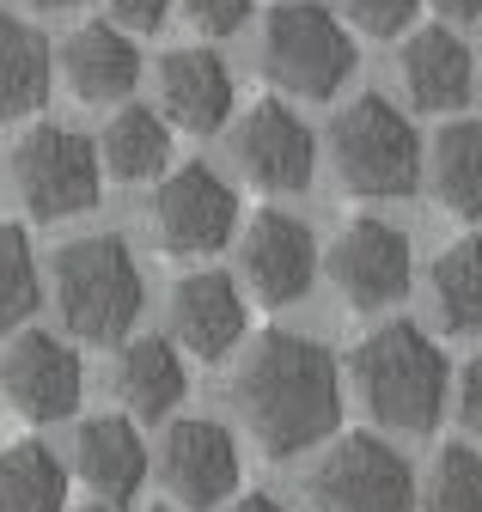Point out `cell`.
<instances>
[{"label":"cell","instance_id":"1","mask_svg":"<svg viewBox=\"0 0 482 512\" xmlns=\"http://www.w3.org/2000/svg\"><path fill=\"white\" fill-rule=\"evenodd\" d=\"M232 403L245 415V427L257 433V445L269 458H293L312 452L318 439L336 433L342 421V378L330 348H318L312 336L293 330H263L238 366Z\"/></svg>","mask_w":482,"mask_h":512},{"label":"cell","instance_id":"2","mask_svg":"<svg viewBox=\"0 0 482 512\" xmlns=\"http://www.w3.org/2000/svg\"><path fill=\"white\" fill-rule=\"evenodd\" d=\"M141 269L129 244L116 232L98 238H74L55 250V305H62V324L92 342V348H123L135 317H141Z\"/></svg>","mask_w":482,"mask_h":512},{"label":"cell","instance_id":"3","mask_svg":"<svg viewBox=\"0 0 482 512\" xmlns=\"http://www.w3.org/2000/svg\"><path fill=\"white\" fill-rule=\"evenodd\" d=\"M354 384L385 427L428 433L446 415V354L415 324H379L354 348Z\"/></svg>","mask_w":482,"mask_h":512},{"label":"cell","instance_id":"4","mask_svg":"<svg viewBox=\"0 0 482 512\" xmlns=\"http://www.w3.org/2000/svg\"><path fill=\"white\" fill-rule=\"evenodd\" d=\"M330 159H336V177L367 202L415 196V183H421V135L379 92L354 98L330 122Z\"/></svg>","mask_w":482,"mask_h":512},{"label":"cell","instance_id":"5","mask_svg":"<svg viewBox=\"0 0 482 512\" xmlns=\"http://www.w3.org/2000/svg\"><path fill=\"white\" fill-rule=\"evenodd\" d=\"M263 74L293 98H330L354 74V43L318 0H287L263 25Z\"/></svg>","mask_w":482,"mask_h":512},{"label":"cell","instance_id":"6","mask_svg":"<svg viewBox=\"0 0 482 512\" xmlns=\"http://www.w3.org/2000/svg\"><path fill=\"white\" fill-rule=\"evenodd\" d=\"M13 183H19L25 214H37V220L86 214V208H98V183H104L98 147L86 135H74V128L37 122L13 147Z\"/></svg>","mask_w":482,"mask_h":512},{"label":"cell","instance_id":"7","mask_svg":"<svg viewBox=\"0 0 482 512\" xmlns=\"http://www.w3.org/2000/svg\"><path fill=\"white\" fill-rule=\"evenodd\" d=\"M318 512H415V476L379 433H342L306 476Z\"/></svg>","mask_w":482,"mask_h":512},{"label":"cell","instance_id":"8","mask_svg":"<svg viewBox=\"0 0 482 512\" xmlns=\"http://www.w3.org/2000/svg\"><path fill=\"white\" fill-rule=\"evenodd\" d=\"M232 226H238V196L208 165H184L159 183L153 232L171 256H214L232 244Z\"/></svg>","mask_w":482,"mask_h":512},{"label":"cell","instance_id":"9","mask_svg":"<svg viewBox=\"0 0 482 512\" xmlns=\"http://www.w3.org/2000/svg\"><path fill=\"white\" fill-rule=\"evenodd\" d=\"M232 153L245 165V177L257 189H269V196H299V189L312 183V171H318L312 128L275 98L245 110V122H238V135H232Z\"/></svg>","mask_w":482,"mask_h":512},{"label":"cell","instance_id":"10","mask_svg":"<svg viewBox=\"0 0 482 512\" xmlns=\"http://www.w3.org/2000/svg\"><path fill=\"white\" fill-rule=\"evenodd\" d=\"M238 263H245V281L251 293L281 311L293 299H306L312 293V275H318V244L306 232V220H293L281 208H263L251 214L245 238H238Z\"/></svg>","mask_w":482,"mask_h":512},{"label":"cell","instance_id":"11","mask_svg":"<svg viewBox=\"0 0 482 512\" xmlns=\"http://www.w3.org/2000/svg\"><path fill=\"white\" fill-rule=\"evenodd\" d=\"M409 238L385 220H354L336 244H330V281L342 287V299L354 311H385L409 293Z\"/></svg>","mask_w":482,"mask_h":512},{"label":"cell","instance_id":"12","mask_svg":"<svg viewBox=\"0 0 482 512\" xmlns=\"http://www.w3.org/2000/svg\"><path fill=\"white\" fill-rule=\"evenodd\" d=\"M80 354L43 330H25L0 354V391L25 421H62L80 409Z\"/></svg>","mask_w":482,"mask_h":512},{"label":"cell","instance_id":"13","mask_svg":"<svg viewBox=\"0 0 482 512\" xmlns=\"http://www.w3.org/2000/svg\"><path fill=\"white\" fill-rule=\"evenodd\" d=\"M159 470L184 506H220L238 488V445L220 421H177L165 433Z\"/></svg>","mask_w":482,"mask_h":512},{"label":"cell","instance_id":"14","mask_svg":"<svg viewBox=\"0 0 482 512\" xmlns=\"http://www.w3.org/2000/svg\"><path fill=\"white\" fill-rule=\"evenodd\" d=\"M159 104L165 122L190 128V135H214L232 116V74L214 49H171L159 61Z\"/></svg>","mask_w":482,"mask_h":512},{"label":"cell","instance_id":"15","mask_svg":"<svg viewBox=\"0 0 482 512\" xmlns=\"http://www.w3.org/2000/svg\"><path fill=\"white\" fill-rule=\"evenodd\" d=\"M171 336L196 360H220L238 336H245V299H238V287L226 275H214V269L184 275L171 287Z\"/></svg>","mask_w":482,"mask_h":512},{"label":"cell","instance_id":"16","mask_svg":"<svg viewBox=\"0 0 482 512\" xmlns=\"http://www.w3.org/2000/svg\"><path fill=\"white\" fill-rule=\"evenodd\" d=\"M62 74L80 104H123L141 80V55L116 25H80L62 43Z\"/></svg>","mask_w":482,"mask_h":512},{"label":"cell","instance_id":"17","mask_svg":"<svg viewBox=\"0 0 482 512\" xmlns=\"http://www.w3.org/2000/svg\"><path fill=\"white\" fill-rule=\"evenodd\" d=\"M74 452H80V476H86V488L98 500L129 506L141 494V482H147V445H141V433H135L129 415H92L80 427Z\"/></svg>","mask_w":482,"mask_h":512},{"label":"cell","instance_id":"18","mask_svg":"<svg viewBox=\"0 0 482 512\" xmlns=\"http://www.w3.org/2000/svg\"><path fill=\"white\" fill-rule=\"evenodd\" d=\"M470 74H476L470 49L452 31H440V25L415 31L403 43V86H409L415 110H458L470 98Z\"/></svg>","mask_w":482,"mask_h":512},{"label":"cell","instance_id":"19","mask_svg":"<svg viewBox=\"0 0 482 512\" xmlns=\"http://www.w3.org/2000/svg\"><path fill=\"white\" fill-rule=\"evenodd\" d=\"M184 391H190V372H184V360H177V348L165 336H141L116 354V397H123L129 415L159 421L184 403Z\"/></svg>","mask_w":482,"mask_h":512},{"label":"cell","instance_id":"20","mask_svg":"<svg viewBox=\"0 0 482 512\" xmlns=\"http://www.w3.org/2000/svg\"><path fill=\"white\" fill-rule=\"evenodd\" d=\"M98 165L123 183H147L171 165V122L147 104H123L104 122V141H98Z\"/></svg>","mask_w":482,"mask_h":512},{"label":"cell","instance_id":"21","mask_svg":"<svg viewBox=\"0 0 482 512\" xmlns=\"http://www.w3.org/2000/svg\"><path fill=\"white\" fill-rule=\"evenodd\" d=\"M49 98V43L37 25L0 13V122L37 116Z\"/></svg>","mask_w":482,"mask_h":512},{"label":"cell","instance_id":"22","mask_svg":"<svg viewBox=\"0 0 482 512\" xmlns=\"http://www.w3.org/2000/svg\"><path fill=\"white\" fill-rule=\"evenodd\" d=\"M0 512H68V470L49 445L19 439L0 452Z\"/></svg>","mask_w":482,"mask_h":512},{"label":"cell","instance_id":"23","mask_svg":"<svg viewBox=\"0 0 482 512\" xmlns=\"http://www.w3.org/2000/svg\"><path fill=\"white\" fill-rule=\"evenodd\" d=\"M434 196L458 220H482V122H446L434 135Z\"/></svg>","mask_w":482,"mask_h":512},{"label":"cell","instance_id":"24","mask_svg":"<svg viewBox=\"0 0 482 512\" xmlns=\"http://www.w3.org/2000/svg\"><path fill=\"white\" fill-rule=\"evenodd\" d=\"M434 299L452 336H482V238H458L434 263Z\"/></svg>","mask_w":482,"mask_h":512},{"label":"cell","instance_id":"25","mask_svg":"<svg viewBox=\"0 0 482 512\" xmlns=\"http://www.w3.org/2000/svg\"><path fill=\"white\" fill-rule=\"evenodd\" d=\"M37 311V256L25 226L0 220V336H13L25 317Z\"/></svg>","mask_w":482,"mask_h":512},{"label":"cell","instance_id":"26","mask_svg":"<svg viewBox=\"0 0 482 512\" xmlns=\"http://www.w3.org/2000/svg\"><path fill=\"white\" fill-rule=\"evenodd\" d=\"M428 512H482V452L476 445H446L434 482H428Z\"/></svg>","mask_w":482,"mask_h":512},{"label":"cell","instance_id":"27","mask_svg":"<svg viewBox=\"0 0 482 512\" xmlns=\"http://www.w3.org/2000/svg\"><path fill=\"white\" fill-rule=\"evenodd\" d=\"M342 13L367 37H397L415 19V0H342Z\"/></svg>","mask_w":482,"mask_h":512},{"label":"cell","instance_id":"28","mask_svg":"<svg viewBox=\"0 0 482 512\" xmlns=\"http://www.w3.org/2000/svg\"><path fill=\"white\" fill-rule=\"evenodd\" d=\"M184 13H190V25L202 37H232L251 19V0H184Z\"/></svg>","mask_w":482,"mask_h":512},{"label":"cell","instance_id":"29","mask_svg":"<svg viewBox=\"0 0 482 512\" xmlns=\"http://www.w3.org/2000/svg\"><path fill=\"white\" fill-rule=\"evenodd\" d=\"M110 13H116V25L159 31V25H165V13H171V0H110Z\"/></svg>","mask_w":482,"mask_h":512},{"label":"cell","instance_id":"30","mask_svg":"<svg viewBox=\"0 0 482 512\" xmlns=\"http://www.w3.org/2000/svg\"><path fill=\"white\" fill-rule=\"evenodd\" d=\"M458 415H464V427L482 439V354L464 366V384H458Z\"/></svg>","mask_w":482,"mask_h":512},{"label":"cell","instance_id":"31","mask_svg":"<svg viewBox=\"0 0 482 512\" xmlns=\"http://www.w3.org/2000/svg\"><path fill=\"white\" fill-rule=\"evenodd\" d=\"M434 7H440L446 19H458V25H470V19H482V0H434Z\"/></svg>","mask_w":482,"mask_h":512},{"label":"cell","instance_id":"32","mask_svg":"<svg viewBox=\"0 0 482 512\" xmlns=\"http://www.w3.org/2000/svg\"><path fill=\"white\" fill-rule=\"evenodd\" d=\"M232 512H281V506H275V500H269V494H245V500H238V506H232Z\"/></svg>","mask_w":482,"mask_h":512},{"label":"cell","instance_id":"33","mask_svg":"<svg viewBox=\"0 0 482 512\" xmlns=\"http://www.w3.org/2000/svg\"><path fill=\"white\" fill-rule=\"evenodd\" d=\"M31 7H43V13H62V7H80V0H31Z\"/></svg>","mask_w":482,"mask_h":512},{"label":"cell","instance_id":"34","mask_svg":"<svg viewBox=\"0 0 482 512\" xmlns=\"http://www.w3.org/2000/svg\"><path fill=\"white\" fill-rule=\"evenodd\" d=\"M159 512H171V506H159Z\"/></svg>","mask_w":482,"mask_h":512},{"label":"cell","instance_id":"35","mask_svg":"<svg viewBox=\"0 0 482 512\" xmlns=\"http://www.w3.org/2000/svg\"><path fill=\"white\" fill-rule=\"evenodd\" d=\"M86 512H92V506H86Z\"/></svg>","mask_w":482,"mask_h":512}]
</instances>
